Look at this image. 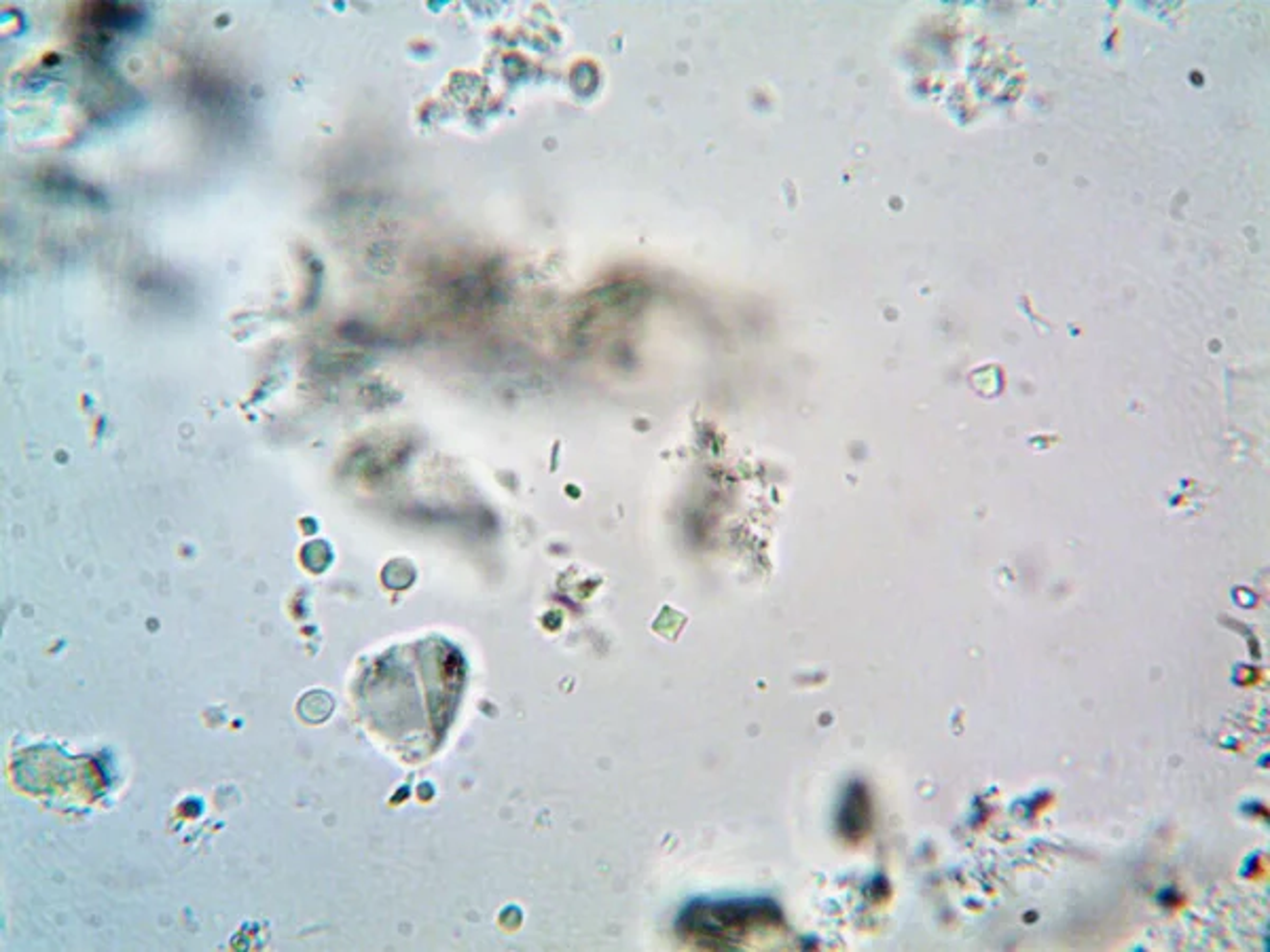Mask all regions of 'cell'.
Wrapping results in <instances>:
<instances>
[{
    "mask_svg": "<svg viewBox=\"0 0 1270 952\" xmlns=\"http://www.w3.org/2000/svg\"><path fill=\"white\" fill-rule=\"evenodd\" d=\"M870 824V804H868V796L864 794L862 787H852V792L847 796V802L841 815V825H843V834L858 838L864 836Z\"/></svg>",
    "mask_w": 1270,
    "mask_h": 952,
    "instance_id": "cell-1",
    "label": "cell"
}]
</instances>
